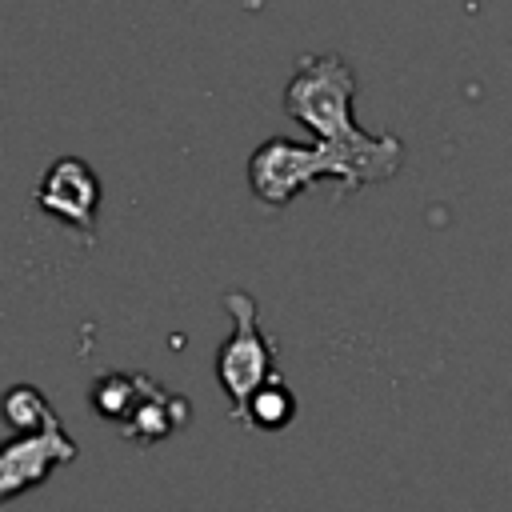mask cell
I'll return each instance as SVG.
<instances>
[{"label":"cell","instance_id":"52a82bcc","mask_svg":"<svg viewBox=\"0 0 512 512\" xmlns=\"http://www.w3.org/2000/svg\"><path fill=\"white\" fill-rule=\"evenodd\" d=\"M292 416H296V392L280 376H272L268 384H260L252 392L248 412H244V424L248 428H260V432H280L284 424H292Z\"/></svg>","mask_w":512,"mask_h":512},{"label":"cell","instance_id":"6da1fadb","mask_svg":"<svg viewBox=\"0 0 512 512\" xmlns=\"http://www.w3.org/2000/svg\"><path fill=\"white\" fill-rule=\"evenodd\" d=\"M352 100H356V72L344 56L336 52H308L296 60L292 80L284 88V108L296 124H304L316 140H328L336 148L356 152L376 180L396 176L404 164V144L400 136L384 132L372 136L352 120Z\"/></svg>","mask_w":512,"mask_h":512},{"label":"cell","instance_id":"ba28073f","mask_svg":"<svg viewBox=\"0 0 512 512\" xmlns=\"http://www.w3.org/2000/svg\"><path fill=\"white\" fill-rule=\"evenodd\" d=\"M52 416H56V408L48 404V396L36 384H12L0 392V420L8 424V432L44 428Z\"/></svg>","mask_w":512,"mask_h":512},{"label":"cell","instance_id":"7a4b0ae2","mask_svg":"<svg viewBox=\"0 0 512 512\" xmlns=\"http://www.w3.org/2000/svg\"><path fill=\"white\" fill-rule=\"evenodd\" d=\"M316 180H336L344 192H356L364 184H380L376 172L356 152L336 148L328 140L300 144L288 136H272L248 156V188L268 208L292 204Z\"/></svg>","mask_w":512,"mask_h":512},{"label":"cell","instance_id":"8992f818","mask_svg":"<svg viewBox=\"0 0 512 512\" xmlns=\"http://www.w3.org/2000/svg\"><path fill=\"white\" fill-rule=\"evenodd\" d=\"M188 420H192L188 400L180 392H172V388H164V384H156L152 376L140 372L136 396H132L128 412H124V420L116 428H120V436H128V440H136V444L148 448V444L168 440L172 432H180Z\"/></svg>","mask_w":512,"mask_h":512},{"label":"cell","instance_id":"3957f363","mask_svg":"<svg viewBox=\"0 0 512 512\" xmlns=\"http://www.w3.org/2000/svg\"><path fill=\"white\" fill-rule=\"evenodd\" d=\"M220 304L232 316V336H224V344L216 348V384L228 396L232 420L244 424L252 392L276 376V344L260 328V304L252 292L232 288Z\"/></svg>","mask_w":512,"mask_h":512},{"label":"cell","instance_id":"9c48e42d","mask_svg":"<svg viewBox=\"0 0 512 512\" xmlns=\"http://www.w3.org/2000/svg\"><path fill=\"white\" fill-rule=\"evenodd\" d=\"M136 380L140 372H104L92 388H88V400H92V412L108 424H120L132 396H136Z\"/></svg>","mask_w":512,"mask_h":512},{"label":"cell","instance_id":"5b68a950","mask_svg":"<svg viewBox=\"0 0 512 512\" xmlns=\"http://www.w3.org/2000/svg\"><path fill=\"white\" fill-rule=\"evenodd\" d=\"M36 208L52 216L56 224L72 228L84 244L96 240V216H100V176L80 156H60L44 168L36 184Z\"/></svg>","mask_w":512,"mask_h":512},{"label":"cell","instance_id":"277c9868","mask_svg":"<svg viewBox=\"0 0 512 512\" xmlns=\"http://www.w3.org/2000/svg\"><path fill=\"white\" fill-rule=\"evenodd\" d=\"M76 456L80 444L68 436L60 416H52L44 428L12 432V440L0 444V504L40 488L56 468L72 464Z\"/></svg>","mask_w":512,"mask_h":512}]
</instances>
